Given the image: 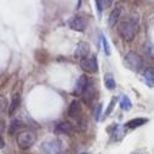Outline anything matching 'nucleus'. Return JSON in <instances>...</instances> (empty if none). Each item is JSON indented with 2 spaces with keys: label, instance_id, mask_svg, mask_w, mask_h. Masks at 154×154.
<instances>
[{
  "label": "nucleus",
  "instance_id": "nucleus-9",
  "mask_svg": "<svg viewBox=\"0 0 154 154\" xmlns=\"http://www.w3.org/2000/svg\"><path fill=\"white\" fill-rule=\"evenodd\" d=\"M82 103L80 101L78 100H74L70 102V106H69V109H68V115L70 118H78L79 115L82 114Z\"/></svg>",
  "mask_w": 154,
  "mask_h": 154
},
{
  "label": "nucleus",
  "instance_id": "nucleus-22",
  "mask_svg": "<svg viewBox=\"0 0 154 154\" xmlns=\"http://www.w3.org/2000/svg\"><path fill=\"white\" fill-rule=\"evenodd\" d=\"M101 110H102V103H98L95 108V114H94L96 122H100V119H101Z\"/></svg>",
  "mask_w": 154,
  "mask_h": 154
},
{
  "label": "nucleus",
  "instance_id": "nucleus-6",
  "mask_svg": "<svg viewBox=\"0 0 154 154\" xmlns=\"http://www.w3.org/2000/svg\"><path fill=\"white\" fill-rule=\"evenodd\" d=\"M42 149L45 154H58L61 152V142L56 138L43 142Z\"/></svg>",
  "mask_w": 154,
  "mask_h": 154
},
{
  "label": "nucleus",
  "instance_id": "nucleus-21",
  "mask_svg": "<svg viewBox=\"0 0 154 154\" xmlns=\"http://www.w3.org/2000/svg\"><path fill=\"white\" fill-rule=\"evenodd\" d=\"M115 103H117V98H115V97H113V98L110 100V103H109V106H108V109H107V110H106V113H104V115H106V117H108V115H109V114L113 112Z\"/></svg>",
  "mask_w": 154,
  "mask_h": 154
},
{
  "label": "nucleus",
  "instance_id": "nucleus-1",
  "mask_svg": "<svg viewBox=\"0 0 154 154\" xmlns=\"http://www.w3.org/2000/svg\"><path fill=\"white\" fill-rule=\"evenodd\" d=\"M138 28L137 26L131 22V21H126V22H123L119 24L118 27V33L119 35L123 38L124 40L126 42H132L134 40V38L136 36V33H137Z\"/></svg>",
  "mask_w": 154,
  "mask_h": 154
},
{
  "label": "nucleus",
  "instance_id": "nucleus-13",
  "mask_svg": "<svg viewBox=\"0 0 154 154\" xmlns=\"http://www.w3.org/2000/svg\"><path fill=\"white\" fill-rule=\"evenodd\" d=\"M147 122H148V120H147L146 118H135V119L129 120V122L125 124V128H128V129H137V128L144 125Z\"/></svg>",
  "mask_w": 154,
  "mask_h": 154
},
{
  "label": "nucleus",
  "instance_id": "nucleus-18",
  "mask_svg": "<svg viewBox=\"0 0 154 154\" xmlns=\"http://www.w3.org/2000/svg\"><path fill=\"white\" fill-rule=\"evenodd\" d=\"M24 125H23V123L22 122H20L18 119H14L12 122H11V124H10V128H9V134L10 135H14V134H16L21 128H23Z\"/></svg>",
  "mask_w": 154,
  "mask_h": 154
},
{
  "label": "nucleus",
  "instance_id": "nucleus-5",
  "mask_svg": "<svg viewBox=\"0 0 154 154\" xmlns=\"http://www.w3.org/2000/svg\"><path fill=\"white\" fill-rule=\"evenodd\" d=\"M80 67L83 70L88 72V73H96L98 69V64H97V60L96 56H86L84 58L80 60Z\"/></svg>",
  "mask_w": 154,
  "mask_h": 154
},
{
  "label": "nucleus",
  "instance_id": "nucleus-7",
  "mask_svg": "<svg viewBox=\"0 0 154 154\" xmlns=\"http://www.w3.org/2000/svg\"><path fill=\"white\" fill-rule=\"evenodd\" d=\"M88 83H89V79L86 75H80L79 79L76 80V84H75V88H74V91L73 94L75 96H82L88 86Z\"/></svg>",
  "mask_w": 154,
  "mask_h": 154
},
{
  "label": "nucleus",
  "instance_id": "nucleus-19",
  "mask_svg": "<svg viewBox=\"0 0 154 154\" xmlns=\"http://www.w3.org/2000/svg\"><path fill=\"white\" fill-rule=\"evenodd\" d=\"M101 40H102V45H103V50H104V54L107 56H110V48H109V44L107 42V39L104 38L103 34H101Z\"/></svg>",
  "mask_w": 154,
  "mask_h": 154
},
{
  "label": "nucleus",
  "instance_id": "nucleus-29",
  "mask_svg": "<svg viewBox=\"0 0 154 154\" xmlns=\"http://www.w3.org/2000/svg\"><path fill=\"white\" fill-rule=\"evenodd\" d=\"M82 154H88V153H82Z\"/></svg>",
  "mask_w": 154,
  "mask_h": 154
},
{
  "label": "nucleus",
  "instance_id": "nucleus-16",
  "mask_svg": "<svg viewBox=\"0 0 154 154\" xmlns=\"http://www.w3.org/2000/svg\"><path fill=\"white\" fill-rule=\"evenodd\" d=\"M104 86L108 89V90H114L117 84H115V80L113 78V75L110 73H107L104 75Z\"/></svg>",
  "mask_w": 154,
  "mask_h": 154
},
{
  "label": "nucleus",
  "instance_id": "nucleus-4",
  "mask_svg": "<svg viewBox=\"0 0 154 154\" xmlns=\"http://www.w3.org/2000/svg\"><path fill=\"white\" fill-rule=\"evenodd\" d=\"M68 27L75 32H84L86 29V26H88V22L85 20V17L83 16H79V15H76V16H73L68 20Z\"/></svg>",
  "mask_w": 154,
  "mask_h": 154
},
{
  "label": "nucleus",
  "instance_id": "nucleus-3",
  "mask_svg": "<svg viewBox=\"0 0 154 154\" xmlns=\"http://www.w3.org/2000/svg\"><path fill=\"white\" fill-rule=\"evenodd\" d=\"M124 61H125L128 68L131 69L132 72H140L142 69V67H143V60H142V57L138 54L134 52V51L128 52L125 55V60Z\"/></svg>",
  "mask_w": 154,
  "mask_h": 154
},
{
  "label": "nucleus",
  "instance_id": "nucleus-25",
  "mask_svg": "<svg viewBox=\"0 0 154 154\" xmlns=\"http://www.w3.org/2000/svg\"><path fill=\"white\" fill-rule=\"evenodd\" d=\"M113 2H114V0H102V5L104 8H109L113 4Z\"/></svg>",
  "mask_w": 154,
  "mask_h": 154
},
{
  "label": "nucleus",
  "instance_id": "nucleus-14",
  "mask_svg": "<svg viewBox=\"0 0 154 154\" xmlns=\"http://www.w3.org/2000/svg\"><path fill=\"white\" fill-rule=\"evenodd\" d=\"M120 14H122V10H120V8L114 9V10L110 12V15H109V18H108V24H109V27H114L115 24H117V21L119 20V17H120Z\"/></svg>",
  "mask_w": 154,
  "mask_h": 154
},
{
  "label": "nucleus",
  "instance_id": "nucleus-11",
  "mask_svg": "<svg viewBox=\"0 0 154 154\" xmlns=\"http://www.w3.org/2000/svg\"><path fill=\"white\" fill-rule=\"evenodd\" d=\"M95 95H96L95 86H94V84H92L91 82H89V83H88V86H86V89H85V91H84V94L82 95V96H83V100H84L85 102H90V101L95 97Z\"/></svg>",
  "mask_w": 154,
  "mask_h": 154
},
{
  "label": "nucleus",
  "instance_id": "nucleus-17",
  "mask_svg": "<svg viewBox=\"0 0 154 154\" xmlns=\"http://www.w3.org/2000/svg\"><path fill=\"white\" fill-rule=\"evenodd\" d=\"M119 104H120V108H122L123 110H126V112L132 108V102H131L130 98H129L128 96H125V95H123V96L120 97Z\"/></svg>",
  "mask_w": 154,
  "mask_h": 154
},
{
  "label": "nucleus",
  "instance_id": "nucleus-23",
  "mask_svg": "<svg viewBox=\"0 0 154 154\" xmlns=\"http://www.w3.org/2000/svg\"><path fill=\"white\" fill-rule=\"evenodd\" d=\"M95 4H96V11H97V14H98V17H101L102 16V8H103V5H102V0H95Z\"/></svg>",
  "mask_w": 154,
  "mask_h": 154
},
{
  "label": "nucleus",
  "instance_id": "nucleus-28",
  "mask_svg": "<svg viewBox=\"0 0 154 154\" xmlns=\"http://www.w3.org/2000/svg\"><path fill=\"white\" fill-rule=\"evenodd\" d=\"M134 154H141V153H134Z\"/></svg>",
  "mask_w": 154,
  "mask_h": 154
},
{
  "label": "nucleus",
  "instance_id": "nucleus-27",
  "mask_svg": "<svg viewBox=\"0 0 154 154\" xmlns=\"http://www.w3.org/2000/svg\"><path fill=\"white\" fill-rule=\"evenodd\" d=\"M80 4H82V2H80V0H79V3H78V5H76V9H78V8H80Z\"/></svg>",
  "mask_w": 154,
  "mask_h": 154
},
{
  "label": "nucleus",
  "instance_id": "nucleus-20",
  "mask_svg": "<svg viewBox=\"0 0 154 154\" xmlns=\"http://www.w3.org/2000/svg\"><path fill=\"white\" fill-rule=\"evenodd\" d=\"M8 107V100L4 95H0V113L4 112Z\"/></svg>",
  "mask_w": 154,
  "mask_h": 154
},
{
  "label": "nucleus",
  "instance_id": "nucleus-10",
  "mask_svg": "<svg viewBox=\"0 0 154 154\" xmlns=\"http://www.w3.org/2000/svg\"><path fill=\"white\" fill-rule=\"evenodd\" d=\"M56 131L58 134H63V135H72L74 129H73V125L68 122H62L60 124L56 125Z\"/></svg>",
  "mask_w": 154,
  "mask_h": 154
},
{
  "label": "nucleus",
  "instance_id": "nucleus-24",
  "mask_svg": "<svg viewBox=\"0 0 154 154\" xmlns=\"http://www.w3.org/2000/svg\"><path fill=\"white\" fill-rule=\"evenodd\" d=\"M147 52H148V55L150 56V58H152V60H154V46L149 45V46L147 48Z\"/></svg>",
  "mask_w": 154,
  "mask_h": 154
},
{
  "label": "nucleus",
  "instance_id": "nucleus-12",
  "mask_svg": "<svg viewBox=\"0 0 154 154\" xmlns=\"http://www.w3.org/2000/svg\"><path fill=\"white\" fill-rule=\"evenodd\" d=\"M21 104V95L20 94H15L11 98L10 102V107H9V115H14V113L20 108Z\"/></svg>",
  "mask_w": 154,
  "mask_h": 154
},
{
  "label": "nucleus",
  "instance_id": "nucleus-26",
  "mask_svg": "<svg viewBox=\"0 0 154 154\" xmlns=\"http://www.w3.org/2000/svg\"><path fill=\"white\" fill-rule=\"evenodd\" d=\"M4 146H5V143H4V140L0 137V149H3L4 148Z\"/></svg>",
  "mask_w": 154,
  "mask_h": 154
},
{
  "label": "nucleus",
  "instance_id": "nucleus-2",
  "mask_svg": "<svg viewBox=\"0 0 154 154\" xmlns=\"http://www.w3.org/2000/svg\"><path fill=\"white\" fill-rule=\"evenodd\" d=\"M36 141V136L30 130H24L17 135V146L21 149H29Z\"/></svg>",
  "mask_w": 154,
  "mask_h": 154
},
{
  "label": "nucleus",
  "instance_id": "nucleus-15",
  "mask_svg": "<svg viewBox=\"0 0 154 154\" xmlns=\"http://www.w3.org/2000/svg\"><path fill=\"white\" fill-rule=\"evenodd\" d=\"M143 78L148 86H154V70L152 68H147L143 72Z\"/></svg>",
  "mask_w": 154,
  "mask_h": 154
},
{
  "label": "nucleus",
  "instance_id": "nucleus-8",
  "mask_svg": "<svg viewBox=\"0 0 154 154\" xmlns=\"http://www.w3.org/2000/svg\"><path fill=\"white\" fill-rule=\"evenodd\" d=\"M89 52H90V45H89V43H86V42H80L78 45H76V48H75L74 57L82 60V58L86 57V56L89 55Z\"/></svg>",
  "mask_w": 154,
  "mask_h": 154
}]
</instances>
